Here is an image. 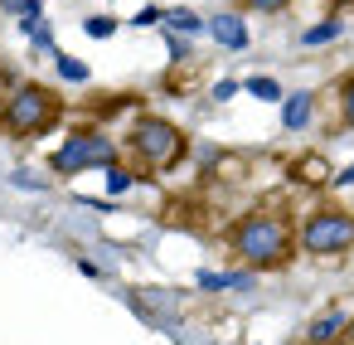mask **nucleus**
<instances>
[{
    "instance_id": "f257e3e1",
    "label": "nucleus",
    "mask_w": 354,
    "mask_h": 345,
    "mask_svg": "<svg viewBox=\"0 0 354 345\" xmlns=\"http://www.w3.org/2000/svg\"><path fill=\"white\" fill-rule=\"evenodd\" d=\"M228 253L243 263V272H277L296 258V224L286 209L277 204H262L252 214H243L233 229H228Z\"/></svg>"
},
{
    "instance_id": "f03ea898",
    "label": "nucleus",
    "mask_w": 354,
    "mask_h": 345,
    "mask_svg": "<svg viewBox=\"0 0 354 345\" xmlns=\"http://www.w3.org/2000/svg\"><path fill=\"white\" fill-rule=\"evenodd\" d=\"M296 248L310 258H339L354 248V209L344 204H315L301 229H296Z\"/></svg>"
},
{
    "instance_id": "7ed1b4c3",
    "label": "nucleus",
    "mask_w": 354,
    "mask_h": 345,
    "mask_svg": "<svg viewBox=\"0 0 354 345\" xmlns=\"http://www.w3.org/2000/svg\"><path fill=\"white\" fill-rule=\"evenodd\" d=\"M127 151L136 156L141 170H170L185 161V132L165 117H136V127L127 132Z\"/></svg>"
},
{
    "instance_id": "20e7f679",
    "label": "nucleus",
    "mask_w": 354,
    "mask_h": 345,
    "mask_svg": "<svg viewBox=\"0 0 354 345\" xmlns=\"http://www.w3.org/2000/svg\"><path fill=\"white\" fill-rule=\"evenodd\" d=\"M59 122V98L39 83H25L6 98V107H0V127H6L10 136H39Z\"/></svg>"
},
{
    "instance_id": "39448f33",
    "label": "nucleus",
    "mask_w": 354,
    "mask_h": 345,
    "mask_svg": "<svg viewBox=\"0 0 354 345\" xmlns=\"http://www.w3.org/2000/svg\"><path fill=\"white\" fill-rule=\"evenodd\" d=\"M88 166H117V146L102 132H73L59 151H54V170L59 175H78Z\"/></svg>"
},
{
    "instance_id": "423d86ee",
    "label": "nucleus",
    "mask_w": 354,
    "mask_h": 345,
    "mask_svg": "<svg viewBox=\"0 0 354 345\" xmlns=\"http://www.w3.org/2000/svg\"><path fill=\"white\" fill-rule=\"evenodd\" d=\"M209 35H214L223 49H248V44H252V30H248V20H243L238 10L214 15V20H209Z\"/></svg>"
},
{
    "instance_id": "0eeeda50",
    "label": "nucleus",
    "mask_w": 354,
    "mask_h": 345,
    "mask_svg": "<svg viewBox=\"0 0 354 345\" xmlns=\"http://www.w3.org/2000/svg\"><path fill=\"white\" fill-rule=\"evenodd\" d=\"M291 180L306 185V190H325V185L335 180V170H330V161H325L320 151H306V156L291 161Z\"/></svg>"
},
{
    "instance_id": "6e6552de",
    "label": "nucleus",
    "mask_w": 354,
    "mask_h": 345,
    "mask_svg": "<svg viewBox=\"0 0 354 345\" xmlns=\"http://www.w3.org/2000/svg\"><path fill=\"white\" fill-rule=\"evenodd\" d=\"M344 326H349V316H344L339 306H330V311H320V316L306 326V340H310V345H335V340L344 335Z\"/></svg>"
},
{
    "instance_id": "1a4fd4ad",
    "label": "nucleus",
    "mask_w": 354,
    "mask_h": 345,
    "mask_svg": "<svg viewBox=\"0 0 354 345\" xmlns=\"http://www.w3.org/2000/svg\"><path fill=\"white\" fill-rule=\"evenodd\" d=\"M248 170H252V156H233V151H228V156H214V161H209V180H214V185H243Z\"/></svg>"
},
{
    "instance_id": "9d476101",
    "label": "nucleus",
    "mask_w": 354,
    "mask_h": 345,
    "mask_svg": "<svg viewBox=\"0 0 354 345\" xmlns=\"http://www.w3.org/2000/svg\"><path fill=\"white\" fill-rule=\"evenodd\" d=\"M310 117H315V93H291V98L281 103V127H286V132H306Z\"/></svg>"
},
{
    "instance_id": "9b49d317",
    "label": "nucleus",
    "mask_w": 354,
    "mask_h": 345,
    "mask_svg": "<svg viewBox=\"0 0 354 345\" xmlns=\"http://www.w3.org/2000/svg\"><path fill=\"white\" fill-rule=\"evenodd\" d=\"M199 83H204V64H199V59H185V64H175V69L165 73V93H180V98L194 93Z\"/></svg>"
},
{
    "instance_id": "f8f14e48",
    "label": "nucleus",
    "mask_w": 354,
    "mask_h": 345,
    "mask_svg": "<svg viewBox=\"0 0 354 345\" xmlns=\"http://www.w3.org/2000/svg\"><path fill=\"white\" fill-rule=\"evenodd\" d=\"M194 287L199 292H243V287H252V272H199L194 277Z\"/></svg>"
},
{
    "instance_id": "ddd939ff",
    "label": "nucleus",
    "mask_w": 354,
    "mask_h": 345,
    "mask_svg": "<svg viewBox=\"0 0 354 345\" xmlns=\"http://www.w3.org/2000/svg\"><path fill=\"white\" fill-rule=\"evenodd\" d=\"M160 20H165L170 35H194V30H204V15L189 10V6H170V10H160Z\"/></svg>"
},
{
    "instance_id": "4468645a",
    "label": "nucleus",
    "mask_w": 354,
    "mask_h": 345,
    "mask_svg": "<svg viewBox=\"0 0 354 345\" xmlns=\"http://www.w3.org/2000/svg\"><path fill=\"white\" fill-rule=\"evenodd\" d=\"M243 93H252L257 103H281V83H277V78H267V73L243 78Z\"/></svg>"
},
{
    "instance_id": "2eb2a0df",
    "label": "nucleus",
    "mask_w": 354,
    "mask_h": 345,
    "mask_svg": "<svg viewBox=\"0 0 354 345\" xmlns=\"http://www.w3.org/2000/svg\"><path fill=\"white\" fill-rule=\"evenodd\" d=\"M339 30H344V25H339V20L330 15V20H320V25H310V30L301 35V44H306V49H315V44H330V39H339Z\"/></svg>"
},
{
    "instance_id": "dca6fc26",
    "label": "nucleus",
    "mask_w": 354,
    "mask_h": 345,
    "mask_svg": "<svg viewBox=\"0 0 354 345\" xmlns=\"http://www.w3.org/2000/svg\"><path fill=\"white\" fill-rule=\"evenodd\" d=\"M131 185H136V170L131 166H107V190L112 195H127Z\"/></svg>"
},
{
    "instance_id": "f3484780",
    "label": "nucleus",
    "mask_w": 354,
    "mask_h": 345,
    "mask_svg": "<svg viewBox=\"0 0 354 345\" xmlns=\"http://www.w3.org/2000/svg\"><path fill=\"white\" fill-rule=\"evenodd\" d=\"M54 59H59V73L68 83H88V64L83 59H73V54H54Z\"/></svg>"
},
{
    "instance_id": "a211bd4d",
    "label": "nucleus",
    "mask_w": 354,
    "mask_h": 345,
    "mask_svg": "<svg viewBox=\"0 0 354 345\" xmlns=\"http://www.w3.org/2000/svg\"><path fill=\"white\" fill-rule=\"evenodd\" d=\"M339 122H344V127H354V78H344V83H339Z\"/></svg>"
},
{
    "instance_id": "6ab92c4d",
    "label": "nucleus",
    "mask_w": 354,
    "mask_h": 345,
    "mask_svg": "<svg viewBox=\"0 0 354 345\" xmlns=\"http://www.w3.org/2000/svg\"><path fill=\"white\" fill-rule=\"evenodd\" d=\"M83 30H88L93 39H107V35H117V20H112V15H93V20H83Z\"/></svg>"
},
{
    "instance_id": "aec40b11",
    "label": "nucleus",
    "mask_w": 354,
    "mask_h": 345,
    "mask_svg": "<svg viewBox=\"0 0 354 345\" xmlns=\"http://www.w3.org/2000/svg\"><path fill=\"white\" fill-rule=\"evenodd\" d=\"M238 6H243V10H262V15H281L291 0H238Z\"/></svg>"
},
{
    "instance_id": "412c9836",
    "label": "nucleus",
    "mask_w": 354,
    "mask_h": 345,
    "mask_svg": "<svg viewBox=\"0 0 354 345\" xmlns=\"http://www.w3.org/2000/svg\"><path fill=\"white\" fill-rule=\"evenodd\" d=\"M238 78H223V83H214V103H228V98H238Z\"/></svg>"
},
{
    "instance_id": "4be33fe9",
    "label": "nucleus",
    "mask_w": 354,
    "mask_h": 345,
    "mask_svg": "<svg viewBox=\"0 0 354 345\" xmlns=\"http://www.w3.org/2000/svg\"><path fill=\"white\" fill-rule=\"evenodd\" d=\"M165 49L175 54V64H185V59H189V44H185L180 35H170V39H165Z\"/></svg>"
},
{
    "instance_id": "5701e85b",
    "label": "nucleus",
    "mask_w": 354,
    "mask_h": 345,
    "mask_svg": "<svg viewBox=\"0 0 354 345\" xmlns=\"http://www.w3.org/2000/svg\"><path fill=\"white\" fill-rule=\"evenodd\" d=\"M0 6H6V10H20V15H35L39 0H0Z\"/></svg>"
},
{
    "instance_id": "b1692460",
    "label": "nucleus",
    "mask_w": 354,
    "mask_h": 345,
    "mask_svg": "<svg viewBox=\"0 0 354 345\" xmlns=\"http://www.w3.org/2000/svg\"><path fill=\"white\" fill-rule=\"evenodd\" d=\"M131 25H141V30H146V25H160V10H156V6H146V10H141Z\"/></svg>"
},
{
    "instance_id": "393cba45",
    "label": "nucleus",
    "mask_w": 354,
    "mask_h": 345,
    "mask_svg": "<svg viewBox=\"0 0 354 345\" xmlns=\"http://www.w3.org/2000/svg\"><path fill=\"white\" fill-rule=\"evenodd\" d=\"M330 185H354V161H349V166H344V170H339V175L330 180Z\"/></svg>"
},
{
    "instance_id": "a878e982",
    "label": "nucleus",
    "mask_w": 354,
    "mask_h": 345,
    "mask_svg": "<svg viewBox=\"0 0 354 345\" xmlns=\"http://www.w3.org/2000/svg\"><path fill=\"white\" fill-rule=\"evenodd\" d=\"M344 340H349V345H354V316H349V326H344Z\"/></svg>"
}]
</instances>
